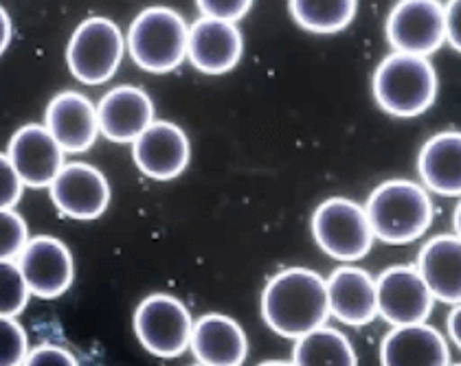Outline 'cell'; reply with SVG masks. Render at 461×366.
<instances>
[{
    "mask_svg": "<svg viewBox=\"0 0 461 366\" xmlns=\"http://www.w3.org/2000/svg\"><path fill=\"white\" fill-rule=\"evenodd\" d=\"M264 323L282 338L297 340L330 318L328 285L310 268H285L262 294Z\"/></svg>",
    "mask_w": 461,
    "mask_h": 366,
    "instance_id": "1",
    "label": "cell"
},
{
    "mask_svg": "<svg viewBox=\"0 0 461 366\" xmlns=\"http://www.w3.org/2000/svg\"><path fill=\"white\" fill-rule=\"evenodd\" d=\"M365 210L375 239L402 245L420 239L433 224V202L429 189L413 180H387L369 195Z\"/></svg>",
    "mask_w": 461,
    "mask_h": 366,
    "instance_id": "2",
    "label": "cell"
},
{
    "mask_svg": "<svg viewBox=\"0 0 461 366\" xmlns=\"http://www.w3.org/2000/svg\"><path fill=\"white\" fill-rule=\"evenodd\" d=\"M374 97L391 117H420L438 97V73L424 55L393 51L375 68Z\"/></svg>",
    "mask_w": 461,
    "mask_h": 366,
    "instance_id": "3",
    "label": "cell"
},
{
    "mask_svg": "<svg viewBox=\"0 0 461 366\" xmlns=\"http://www.w3.org/2000/svg\"><path fill=\"white\" fill-rule=\"evenodd\" d=\"M189 27L172 7H148L130 24L125 49L145 73L165 75L187 59Z\"/></svg>",
    "mask_w": 461,
    "mask_h": 366,
    "instance_id": "4",
    "label": "cell"
},
{
    "mask_svg": "<svg viewBox=\"0 0 461 366\" xmlns=\"http://www.w3.org/2000/svg\"><path fill=\"white\" fill-rule=\"evenodd\" d=\"M123 53L125 35L119 24L106 16H90L68 40L67 64L79 84L102 86L122 67Z\"/></svg>",
    "mask_w": 461,
    "mask_h": 366,
    "instance_id": "5",
    "label": "cell"
},
{
    "mask_svg": "<svg viewBox=\"0 0 461 366\" xmlns=\"http://www.w3.org/2000/svg\"><path fill=\"white\" fill-rule=\"evenodd\" d=\"M312 235L319 248L340 263L367 257L375 239L367 210L349 198L321 202L312 215Z\"/></svg>",
    "mask_w": 461,
    "mask_h": 366,
    "instance_id": "6",
    "label": "cell"
},
{
    "mask_svg": "<svg viewBox=\"0 0 461 366\" xmlns=\"http://www.w3.org/2000/svg\"><path fill=\"white\" fill-rule=\"evenodd\" d=\"M194 318L187 305L169 294H152L134 312V334L148 353L157 358H178L189 349Z\"/></svg>",
    "mask_w": 461,
    "mask_h": 366,
    "instance_id": "7",
    "label": "cell"
},
{
    "mask_svg": "<svg viewBox=\"0 0 461 366\" xmlns=\"http://www.w3.org/2000/svg\"><path fill=\"white\" fill-rule=\"evenodd\" d=\"M387 40L398 53L433 55L446 42V12L439 0H400L387 18Z\"/></svg>",
    "mask_w": 461,
    "mask_h": 366,
    "instance_id": "8",
    "label": "cell"
},
{
    "mask_svg": "<svg viewBox=\"0 0 461 366\" xmlns=\"http://www.w3.org/2000/svg\"><path fill=\"white\" fill-rule=\"evenodd\" d=\"M378 316L389 325L424 323L433 312L435 297L420 274L418 265H393L375 279Z\"/></svg>",
    "mask_w": 461,
    "mask_h": 366,
    "instance_id": "9",
    "label": "cell"
},
{
    "mask_svg": "<svg viewBox=\"0 0 461 366\" xmlns=\"http://www.w3.org/2000/svg\"><path fill=\"white\" fill-rule=\"evenodd\" d=\"M49 193H51L55 209L64 218L79 219V222L102 218L110 204L106 175L88 163L64 165L49 184Z\"/></svg>",
    "mask_w": 461,
    "mask_h": 366,
    "instance_id": "10",
    "label": "cell"
},
{
    "mask_svg": "<svg viewBox=\"0 0 461 366\" xmlns=\"http://www.w3.org/2000/svg\"><path fill=\"white\" fill-rule=\"evenodd\" d=\"M27 281L32 297L59 299L71 288L75 277L73 254L62 239L51 235L32 237L16 259Z\"/></svg>",
    "mask_w": 461,
    "mask_h": 366,
    "instance_id": "11",
    "label": "cell"
},
{
    "mask_svg": "<svg viewBox=\"0 0 461 366\" xmlns=\"http://www.w3.org/2000/svg\"><path fill=\"white\" fill-rule=\"evenodd\" d=\"M7 156L12 158L24 187L32 189H49L59 169L67 165V152L44 123H27L18 128L9 140Z\"/></svg>",
    "mask_w": 461,
    "mask_h": 366,
    "instance_id": "12",
    "label": "cell"
},
{
    "mask_svg": "<svg viewBox=\"0 0 461 366\" xmlns=\"http://www.w3.org/2000/svg\"><path fill=\"white\" fill-rule=\"evenodd\" d=\"M137 169L152 180H174L187 169L192 145L187 134L172 121H157L132 143Z\"/></svg>",
    "mask_w": 461,
    "mask_h": 366,
    "instance_id": "13",
    "label": "cell"
},
{
    "mask_svg": "<svg viewBox=\"0 0 461 366\" xmlns=\"http://www.w3.org/2000/svg\"><path fill=\"white\" fill-rule=\"evenodd\" d=\"M244 53L238 22L218 18H198L189 27L187 59L204 75H224L240 64Z\"/></svg>",
    "mask_w": 461,
    "mask_h": 366,
    "instance_id": "14",
    "label": "cell"
},
{
    "mask_svg": "<svg viewBox=\"0 0 461 366\" xmlns=\"http://www.w3.org/2000/svg\"><path fill=\"white\" fill-rule=\"evenodd\" d=\"M44 125L64 152L84 154L99 138L97 105L77 90H64L49 102Z\"/></svg>",
    "mask_w": 461,
    "mask_h": 366,
    "instance_id": "15",
    "label": "cell"
},
{
    "mask_svg": "<svg viewBox=\"0 0 461 366\" xmlns=\"http://www.w3.org/2000/svg\"><path fill=\"white\" fill-rule=\"evenodd\" d=\"M97 119L110 143H134L154 123L152 97L139 86H117L99 99Z\"/></svg>",
    "mask_w": 461,
    "mask_h": 366,
    "instance_id": "16",
    "label": "cell"
},
{
    "mask_svg": "<svg viewBox=\"0 0 461 366\" xmlns=\"http://www.w3.org/2000/svg\"><path fill=\"white\" fill-rule=\"evenodd\" d=\"M330 316L349 327H365L378 316L375 279L358 265H340L328 279Z\"/></svg>",
    "mask_w": 461,
    "mask_h": 366,
    "instance_id": "17",
    "label": "cell"
},
{
    "mask_svg": "<svg viewBox=\"0 0 461 366\" xmlns=\"http://www.w3.org/2000/svg\"><path fill=\"white\" fill-rule=\"evenodd\" d=\"M194 358L207 366H238L247 360L249 340L242 325L224 314H204L194 323Z\"/></svg>",
    "mask_w": 461,
    "mask_h": 366,
    "instance_id": "18",
    "label": "cell"
},
{
    "mask_svg": "<svg viewBox=\"0 0 461 366\" xmlns=\"http://www.w3.org/2000/svg\"><path fill=\"white\" fill-rule=\"evenodd\" d=\"M380 360L387 366H444L450 364V349L444 335L424 320L393 327L380 344Z\"/></svg>",
    "mask_w": 461,
    "mask_h": 366,
    "instance_id": "19",
    "label": "cell"
},
{
    "mask_svg": "<svg viewBox=\"0 0 461 366\" xmlns=\"http://www.w3.org/2000/svg\"><path fill=\"white\" fill-rule=\"evenodd\" d=\"M418 270L435 300L461 303V237L457 233L429 239L418 254Z\"/></svg>",
    "mask_w": 461,
    "mask_h": 366,
    "instance_id": "20",
    "label": "cell"
},
{
    "mask_svg": "<svg viewBox=\"0 0 461 366\" xmlns=\"http://www.w3.org/2000/svg\"><path fill=\"white\" fill-rule=\"evenodd\" d=\"M418 172L429 192L461 198V132H439L420 149Z\"/></svg>",
    "mask_w": 461,
    "mask_h": 366,
    "instance_id": "21",
    "label": "cell"
},
{
    "mask_svg": "<svg viewBox=\"0 0 461 366\" xmlns=\"http://www.w3.org/2000/svg\"><path fill=\"white\" fill-rule=\"evenodd\" d=\"M293 364L299 366H354L358 364L354 344L345 334L332 327L312 329L294 340Z\"/></svg>",
    "mask_w": 461,
    "mask_h": 366,
    "instance_id": "22",
    "label": "cell"
},
{
    "mask_svg": "<svg viewBox=\"0 0 461 366\" xmlns=\"http://www.w3.org/2000/svg\"><path fill=\"white\" fill-rule=\"evenodd\" d=\"M290 16L310 33L332 35L352 24L358 0H288Z\"/></svg>",
    "mask_w": 461,
    "mask_h": 366,
    "instance_id": "23",
    "label": "cell"
},
{
    "mask_svg": "<svg viewBox=\"0 0 461 366\" xmlns=\"http://www.w3.org/2000/svg\"><path fill=\"white\" fill-rule=\"evenodd\" d=\"M32 290L16 259H0V316H18L27 308Z\"/></svg>",
    "mask_w": 461,
    "mask_h": 366,
    "instance_id": "24",
    "label": "cell"
},
{
    "mask_svg": "<svg viewBox=\"0 0 461 366\" xmlns=\"http://www.w3.org/2000/svg\"><path fill=\"white\" fill-rule=\"evenodd\" d=\"M29 355V338L16 316H0V366L24 364Z\"/></svg>",
    "mask_w": 461,
    "mask_h": 366,
    "instance_id": "25",
    "label": "cell"
},
{
    "mask_svg": "<svg viewBox=\"0 0 461 366\" xmlns=\"http://www.w3.org/2000/svg\"><path fill=\"white\" fill-rule=\"evenodd\" d=\"M29 242V228L14 209H0V259H18Z\"/></svg>",
    "mask_w": 461,
    "mask_h": 366,
    "instance_id": "26",
    "label": "cell"
},
{
    "mask_svg": "<svg viewBox=\"0 0 461 366\" xmlns=\"http://www.w3.org/2000/svg\"><path fill=\"white\" fill-rule=\"evenodd\" d=\"M24 183L20 178L12 158L0 152V209H14L23 198Z\"/></svg>",
    "mask_w": 461,
    "mask_h": 366,
    "instance_id": "27",
    "label": "cell"
},
{
    "mask_svg": "<svg viewBox=\"0 0 461 366\" xmlns=\"http://www.w3.org/2000/svg\"><path fill=\"white\" fill-rule=\"evenodd\" d=\"M200 13L204 18H218L229 20V22H238L242 20L253 7V0H195Z\"/></svg>",
    "mask_w": 461,
    "mask_h": 366,
    "instance_id": "28",
    "label": "cell"
},
{
    "mask_svg": "<svg viewBox=\"0 0 461 366\" xmlns=\"http://www.w3.org/2000/svg\"><path fill=\"white\" fill-rule=\"evenodd\" d=\"M24 364L29 366H77V358L67 347H59L53 343H42L38 347L29 349Z\"/></svg>",
    "mask_w": 461,
    "mask_h": 366,
    "instance_id": "29",
    "label": "cell"
},
{
    "mask_svg": "<svg viewBox=\"0 0 461 366\" xmlns=\"http://www.w3.org/2000/svg\"><path fill=\"white\" fill-rule=\"evenodd\" d=\"M446 12V42L461 53V0H448Z\"/></svg>",
    "mask_w": 461,
    "mask_h": 366,
    "instance_id": "30",
    "label": "cell"
},
{
    "mask_svg": "<svg viewBox=\"0 0 461 366\" xmlns=\"http://www.w3.org/2000/svg\"><path fill=\"white\" fill-rule=\"evenodd\" d=\"M12 33H14V24L9 13L5 12V7L0 4V55L7 51L9 42H12Z\"/></svg>",
    "mask_w": 461,
    "mask_h": 366,
    "instance_id": "31",
    "label": "cell"
},
{
    "mask_svg": "<svg viewBox=\"0 0 461 366\" xmlns=\"http://www.w3.org/2000/svg\"><path fill=\"white\" fill-rule=\"evenodd\" d=\"M446 327H448V334H450V338H453V343L457 344L461 351V303H457V308L450 312Z\"/></svg>",
    "mask_w": 461,
    "mask_h": 366,
    "instance_id": "32",
    "label": "cell"
},
{
    "mask_svg": "<svg viewBox=\"0 0 461 366\" xmlns=\"http://www.w3.org/2000/svg\"><path fill=\"white\" fill-rule=\"evenodd\" d=\"M453 224H455V233L461 237V200L457 204V209H455V218H453Z\"/></svg>",
    "mask_w": 461,
    "mask_h": 366,
    "instance_id": "33",
    "label": "cell"
}]
</instances>
